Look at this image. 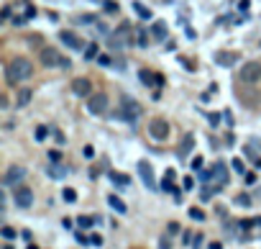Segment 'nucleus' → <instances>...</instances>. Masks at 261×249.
Instances as JSON below:
<instances>
[{
	"instance_id": "c756f323",
	"label": "nucleus",
	"mask_w": 261,
	"mask_h": 249,
	"mask_svg": "<svg viewBox=\"0 0 261 249\" xmlns=\"http://www.w3.org/2000/svg\"><path fill=\"white\" fill-rule=\"evenodd\" d=\"M74 239H77V242H80V244H90V239L85 237V234H82V231H80V234H74Z\"/></svg>"
},
{
	"instance_id": "aec40b11",
	"label": "nucleus",
	"mask_w": 261,
	"mask_h": 249,
	"mask_svg": "<svg viewBox=\"0 0 261 249\" xmlns=\"http://www.w3.org/2000/svg\"><path fill=\"white\" fill-rule=\"evenodd\" d=\"M61 198H64L67 203H74L77 200V193H74L72 187H64V190H61Z\"/></svg>"
},
{
	"instance_id": "cd10ccee",
	"label": "nucleus",
	"mask_w": 261,
	"mask_h": 249,
	"mask_svg": "<svg viewBox=\"0 0 261 249\" xmlns=\"http://www.w3.org/2000/svg\"><path fill=\"white\" fill-rule=\"evenodd\" d=\"M243 180L249 183V185H254V183H256V175H254V172H246V175H243Z\"/></svg>"
},
{
	"instance_id": "393cba45",
	"label": "nucleus",
	"mask_w": 261,
	"mask_h": 249,
	"mask_svg": "<svg viewBox=\"0 0 261 249\" xmlns=\"http://www.w3.org/2000/svg\"><path fill=\"white\" fill-rule=\"evenodd\" d=\"M0 234H3V239H8V242L15 239V231H13L10 226H3V229H0Z\"/></svg>"
},
{
	"instance_id": "20e7f679",
	"label": "nucleus",
	"mask_w": 261,
	"mask_h": 249,
	"mask_svg": "<svg viewBox=\"0 0 261 249\" xmlns=\"http://www.w3.org/2000/svg\"><path fill=\"white\" fill-rule=\"evenodd\" d=\"M241 80L249 82V85L259 82V80H261V64H259V62H246V64L241 67Z\"/></svg>"
},
{
	"instance_id": "c85d7f7f",
	"label": "nucleus",
	"mask_w": 261,
	"mask_h": 249,
	"mask_svg": "<svg viewBox=\"0 0 261 249\" xmlns=\"http://www.w3.org/2000/svg\"><path fill=\"white\" fill-rule=\"evenodd\" d=\"M159 249H172V242H169L166 237H161V242H159Z\"/></svg>"
},
{
	"instance_id": "2eb2a0df",
	"label": "nucleus",
	"mask_w": 261,
	"mask_h": 249,
	"mask_svg": "<svg viewBox=\"0 0 261 249\" xmlns=\"http://www.w3.org/2000/svg\"><path fill=\"white\" fill-rule=\"evenodd\" d=\"M212 172H215V180H218V183H225V180H228V170H225V165H223V162L215 165V167H212Z\"/></svg>"
},
{
	"instance_id": "72a5a7b5",
	"label": "nucleus",
	"mask_w": 261,
	"mask_h": 249,
	"mask_svg": "<svg viewBox=\"0 0 261 249\" xmlns=\"http://www.w3.org/2000/svg\"><path fill=\"white\" fill-rule=\"evenodd\" d=\"M192 167H195V170H200V167H203V159L195 157V159H192Z\"/></svg>"
},
{
	"instance_id": "dca6fc26",
	"label": "nucleus",
	"mask_w": 261,
	"mask_h": 249,
	"mask_svg": "<svg viewBox=\"0 0 261 249\" xmlns=\"http://www.w3.org/2000/svg\"><path fill=\"white\" fill-rule=\"evenodd\" d=\"M133 10L138 13V18H141V21H151V10H149L146 5H141V3H133Z\"/></svg>"
},
{
	"instance_id": "2f4dec72",
	"label": "nucleus",
	"mask_w": 261,
	"mask_h": 249,
	"mask_svg": "<svg viewBox=\"0 0 261 249\" xmlns=\"http://www.w3.org/2000/svg\"><path fill=\"white\" fill-rule=\"evenodd\" d=\"M192 239V231H182V244H190Z\"/></svg>"
},
{
	"instance_id": "473e14b6",
	"label": "nucleus",
	"mask_w": 261,
	"mask_h": 249,
	"mask_svg": "<svg viewBox=\"0 0 261 249\" xmlns=\"http://www.w3.org/2000/svg\"><path fill=\"white\" fill-rule=\"evenodd\" d=\"M98 60H100V64H105V67H107V64H110V57H107V54H100V57H98Z\"/></svg>"
},
{
	"instance_id": "f704fd0d",
	"label": "nucleus",
	"mask_w": 261,
	"mask_h": 249,
	"mask_svg": "<svg viewBox=\"0 0 261 249\" xmlns=\"http://www.w3.org/2000/svg\"><path fill=\"white\" fill-rule=\"evenodd\" d=\"M233 167H236L238 172H243V175H246V170H243V165H241V159H236V162H233Z\"/></svg>"
},
{
	"instance_id": "e433bc0d",
	"label": "nucleus",
	"mask_w": 261,
	"mask_h": 249,
	"mask_svg": "<svg viewBox=\"0 0 261 249\" xmlns=\"http://www.w3.org/2000/svg\"><path fill=\"white\" fill-rule=\"evenodd\" d=\"M208 249H223V244H220V242H212V244H210Z\"/></svg>"
},
{
	"instance_id": "4468645a",
	"label": "nucleus",
	"mask_w": 261,
	"mask_h": 249,
	"mask_svg": "<svg viewBox=\"0 0 261 249\" xmlns=\"http://www.w3.org/2000/svg\"><path fill=\"white\" fill-rule=\"evenodd\" d=\"M107 203H110V208L118 211V213H126V211H128V208H126V203H123L118 195H110V198H107Z\"/></svg>"
},
{
	"instance_id": "bb28decb",
	"label": "nucleus",
	"mask_w": 261,
	"mask_h": 249,
	"mask_svg": "<svg viewBox=\"0 0 261 249\" xmlns=\"http://www.w3.org/2000/svg\"><path fill=\"white\" fill-rule=\"evenodd\" d=\"M49 162H61V154L54 149V152H49Z\"/></svg>"
},
{
	"instance_id": "7ed1b4c3",
	"label": "nucleus",
	"mask_w": 261,
	"mask_h": 249,
	"mask_svg": "<svg viewBox=\"0 0 261 249\" xmlns=\"http://www.w3.org/2000/svg\"><path fill=\"white\" fill-rule=\"evenodd\" d=\"M41 64H46V67H67L69 62L61 60V54H59L56 49L44 47V49H41Z\"/></svg>"
},
{
	"instance_id": "a878e982",
	"label": "nucleus",
	"mask_w": 261,
	"mask_h": 249,
	"mask_svg": "<svg viewBox=\"0 0 261 249\" xmlns=\"http://www.w3.org/2000/svg\"><path fill=\"white\" fill-rule=\"evenodd\" d=\"M236 203H238V206H249L251 198H249V195H238V198H236Z\"/></svg>"
},
{
	"instance_id": "c9c22d12",
	"label": "nucleus",
	"mask_w": 261,
	"mask_h": 249,
	"mask_svg": "<svg viewBox=\"0 0 261 249\" xmlns=\"http://www.w3.org/2000/svg\"><path fill=\"white\" fill-rule=\"evenodd\" d=\"M8 18H10V8L5 5V8H3V21H8Z\"/></svg>"
},
{
	"instance_id": "6e6552de",
	"label": "nucleus",
	"mask_w": 261,
	"mask_h": 249,
	"mask_svg": "<svg viewBox=\"0 0 261 249\" xmlns=\"http://www.w3.org/2000/svg\"><path fill=\"white\" fill-rule=\"evenodd\" d=\"M23 178H26V167H21V165H10V167L5 170L3 183H5V185H21Z\"/></svg>"
},
{
	"instance_id": "ddd939ff",
	"label": "nucleus",
	"mask_w": 261,
	"mask_h": 249,
	"mask_svg": "<svg viewBox=\"0 0 261 249\" xmlns=\"http://www.w3.org/2000/svg\"><path fill=\"white\" fill-rule=\"evenodd\" d=\"M138 77H141V82H144V85H149V87H154V85H161V82H164V77L154 75V72H141Z\"/></svg>"
},
{
	"instance_id": "4c0bfd02",
	"label": "nucleus",
	"mask_w": 261,
	"mask_h": 249,
	"mask_svg": "<svg viewBox=\"0 0 261 249\" xmlns=\"http://www.w3.org/2000/svg\"><path fill=\"white\" fill-rule=\"evenodd\" d=\"M3 249H13V247H10V244H5V247H3Z\"/></svg>"
},
{
	"instance_id": "7c9ffc66",
	"label": "nucleus",
	"mask_w": 261,
	"mask_h": 249,
	"mask_svg": "<svg viewBox=\"0 0 261 249\" xmlns=\"http://www.w3.org/2000/svg\"><path fill=\"white\" fill-rule=\"evenodd\" d=\"M90 244H95V247H100V244H103V237H98V234H92V237H90Z\"/></svg>"
},
{
	"instance_id": "b1692460",
	"label": "nucleus",
	"mask_w": 261,
	"mask_h": 249,
	"mask_svg": "<svg viewBox=\"0 0 261 249\" xmlns=\"http://www.w3.org/2000/svg\"><path fill=\"white\" fill-rule=\"evenodd\" d=\"M46 136H49V128H46V126H39V128H36V141H46Z\"/></svg>"
},
{
	"instance_id": "f8f14e48",
	"label": "nucleus",
	"mask_w": 261,
	"mask_h": 249,
	"mask_svg": "<svg viewBox=\"0 0 261 249\" xmlns=\"http://www.w3.org/2000/svg\"><path fill=\"white\" fill-rule=\"evenodd\" d=\"M72 90H74V95L87 98L90 95V80H74L72 82Z\"/></svg>"
},
{
	"instance_id": "a211bd4d",
	"label": "nucleus",
	"mask_w": 261,
	"mask_h": 249,
	"mask_svg": "<svg viewBox=\"0 0 261 249\" xmlns=\"http://www.w3.org/2000/svg\"><path fill=\"white\" fill-rule=\"evenodd\" d=\"M95 221H98V218H90V216H80V218H77V224H80V229H90Z\"/></svg>"
},
{
	"instance_id": "1a4fd4ad",
	"label": "nucleus",
	"mask_w": 261,
	"mask_h": 249,
	"mask_svg": "<svg viewBox=\"0 0 261 249\" xmlns=\"http://www.w3.org/2000/svg\"><path fill=\"white\" fill-rule=\"evenodd\" d=\"M138 175H141V180L146 183V187H157V183H154V170H151V165L146 162V159H144V162H138Z\"/></svg>"
},
{
	"instance_id": "39448f33",
	"label": "nucleus",
	"mask_w": 261,
	"mask_h": 249,
	"mask_svg": "<svg viewBox=\"0 0 261 249\" xmlns=\"http://www.w3.org/2000/svg\"><path fill=\"white\" fill-rule=\"evenodd\" d=\"M13 200H15V206L18 208H31L34 206V193H31V187L18 185L15 187V193H13Z\"/></svg>"
},
{
	"instance_id": "58836bf2",
	"label": "nucleus",
	"mask_w": 261,
	"mask_h": 249,
	"mask_svg": "<svg viewBox=\"0 0 261 249\" xmlns=\"http://www.w3.org/2000/svg\"><path fill=\"white\" fill-rule=\"evenodd\" d=\"M28 249H36V247H28Z\"/></svg>"
},
{
	"instance_id": "412c9836",
	"label": "nucleus",
	"mask_w": 261,
	"mask_h": 249,
	"mask_svg": "<svg viewBox=\"0 0 261 249\" xmlns=\"http://www.w3.org/2000/svg\"><path fill=\"white\" fill-rule=\"evenodd\" d=\"M154 36H157V39H164V36H166V26H164V23H154Z\"/></svg>"
},
{
	"instance_id": "4be33fe9",
	"label": "nucleus",
	"mask_w": 261,
	"mask_h": 249,
	"mask_svg": "<svg viewBox=\"0 0 261 249\" xmlns=\"http://www.w3.org/2000/svg\"><path fill=\"white\" fill-rule=\"evenodd\" d=\"M28 100H31V90H21V93H18V100H15V103H18V106H26Z\"/></svg>"
},
{
	"instance_id": "f3484780",
	"label": "nucleus",
	"mask_w": 261,
	"mask_h": 249,
	"mask_svg": "<svg viewBox=\"0 0 261 249\" xmlns=\"http://www.w3.org/2000/svg\"><path fill=\"white\" fill-rule=\"evenodd\" d=\"M110 180H113V185H118V187H126L131 180H128V175H118V172H110Z\"/></svg>"
},
{
	"instance_id": "ea45409f",
	"label": "nucleus",
	"mask_w": 261,
	"mask_h": 249,
	"mask_svg": "<svg viewBox=\"0 0 261 249\" xmlns=\"http://www.w3.org/2000/svg\"><path fill=\"white\" fill-rule=\"evenodd\" d=\"M259 226H261V218H259Z\"/></svg>"
},
{
	"instance_id": "6ab92c4d",
	"label": "nucleus",
	"mask_w": 261,
	"mask_h": 249,
	"mask_svg": "<svg viewBox=\"0 0 261 249\" xmlns=\"http://www.w3.org/2000/svg\"><path fill=\"white\" fill-rule=\"evenodd\" d=\"M95 57H98V47L95 44H87L85 47V60H95Z\"/></svg>"
},
{
	"instance_id": "5701e85b",
	"label": "nucleus",
	"mask_w": 261,
	"mask_h": 249,
	"mask_svg": "<svg viewBox=\"0 0 261 249\" xmlns=\"http://www.w3.org/2000/svg\"><path fill=\"white\" fill-rule=\"evenodd\" d=\"M190 218H192V221H205V213L200 208H190Z\"/></svg>"
},
{
	"instance_id": "9d476101",
	"label": "nucleus",
	"mask_w": 261,
	"mask_h": 249,
	"mask_svg": "<svg viewBox=\"0 0 261 249\" xmlns=\"http://www.w3.org/2000/svg\"><path fill=\"white\" fill-rule=\"evenodd\" d=\"M46 175L49 178H54V180H61L67 175V167L61 165V162H49V167H46Z\"/></svg>"
},
{
	"instance_id": "9b49d317",
	"label": "nucleus",
	"mask_w": 261,
	"mask_h": 249,
	"mask_svg": "<svg viewBox=\"0 0 261 249\" xmlns=\"http://www.w3.org/2000/svg\"><path fill=\"white\" fill-rule=\"evenodd\" d=\"M61 44H64V47H69V49H82V41L80 39H77L72 31H61Z\"/></svg>"
},
{
	"instance_id": "f03ea898",
	"label": "nucleus",
	"mask_w": 261,
	"mask_h": 249,
	"mask_svg": "<svg viewBox=\"0 0 261 249\" xmlns=\"http://www.w3.org/2000/svg\"><path fill=\"white\" fill-rule=\"evenodd\" d=\"M141 113H144V108L138 106L131 95H123V98H120V119H123V121L136 124L138 119H141Z\"/></svg>"
},
{
	"instance_id": "f257e3e1",
	"label": "nucleus",
	"mask_w": 261,
	"mask_h": 249,
	"mask_svg": "<svg viewBox=\"0 0 261 249\" xmlns=\"http://www.w3.org/2000/svg\"><path fill=\"white\" fill-rule=\"evenodd\" d=\"M31 75H34V64H31L26 57H15V60H10L8 67H5L8 85H21V82L31 80Z\"/></svg>"
},
{
	"instance_id": "423d86ee",
	"label": "nucleus",
	"mask_w": 261,
	"mask_h": 249,
	"mask_svg": "<svg viewBox=\"0 0 261 249\" xmlns=\"http://www.w3.org/2000/svg\"><path fill=\"white\" fill-rule=\"evenodd\" d=\"M87 111H90L92 116H103V113L107 111V98H105L103 93L90 95V98H87Z\"/></svg>"
},
{
	"instance_id": "0eeeda50",
	"label": "nucleus",
	"mask_w": 261,
	"mask_h": 249,
	"mask_svg": "<svg viewBox=\"0 0 261 249\" xmlns=\"http://www.w3.org/2000/svg\"><path fill=\"white\" fill-rule=\"evenodd\" d=\"M166 134H169V126H166L164 119H154V121L149 124V136H151L154 141H164Z\"/></svg>"
}]
</instances>
